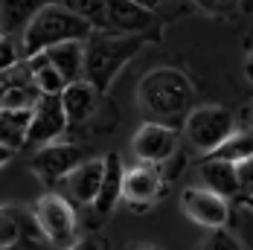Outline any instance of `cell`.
I'll return each mask as SVG.
<instances>
[{"label": "cell", "mask_w": 253, "mask_h": 250, "mask_svg": "<svg viewBox=\"0 0 253 250\" xmlns=\"http://www.w3.org/2000/svg\"><path fill=\"white\" fill-rule=\"evenodd\" d=\"M137 102L143 105L146 114H152L157 123L172 125L183 123L186 114L192 111L195 102V87L175 67H154L140 79L137 84Z\"/></svg>", "instance_id": "cell-1"}, {"label": "cell", "mask_w": 253, "mask_h": 250, "mask_svg": "<svg viewBox=\"0 0 253 250\" xmlns=\"http://www.w3.org/2000/svg\"><path fill=\"white\" fill-rule=\"evenodd\" d=\"M157 35H120L108 29H93L84 41V82H90L99 93L111 87L117 73L143 50V44Z\"/></svg>", "instance_id": "cell-2"}, {"label": "cell", "mask_w": 253, "mask_h": 250, "mask_svg": "<svg viewBox=\"0 0 253 250\" xmlns=\"http://www.w3.org/2000/svg\"><path fill=\"white\" fill-rule=\"evenodd\" d=\"M90 32H93L90 21H84L82 15L70 12L61 3H50L21 32L18 50H21V58H32V55L50 50L55 44H64V41H82L84 44L90 38Z\"/></svg>", "instance_id": "cell-3"}, {"label": "cell", "mask_w": 253, "mask_h": 250, "mask_svg": "<svg viewBox=\"0 0 253 250\" xmlns=\"http://www.w3.org/2000/svg\"><path fill=\"white\" fill-rule=\"evenodd\" d=\"M236 128L233 120V111L221 108V105H201V108H192L183 120V137L192 149L198 151H210L218 149Z\"/></svg>", "instance_id": "cell-4"}, {"label": "cell", "mask_w": 253, "mask_h": 250, "mask_svg": "<svg viewBox=\"0 0 253 250\" xmlns=\"http://www.w3.org/2000/svg\"><path fill=\"white\" fill-rule=\"evenodd\" d=\"M32 218L38 230L44 233V239L52 245H70L76 236V209L70 207V201H64L61 195H41L38 204L32 207Z\"/></svg>", "instance_id": "cell-5"}, {"label": "cell", "mask_w": 253, "mask_h": 250, "mask_svg": "<svg viewBox=\"0 0 253 250\" xmlns=\"http://www.w3.org/2000/svg\"><path fill=\"white\" fill-rule=\"evenodd\" d=\"M84 160H87L84 149H79V146H70V143H47V146H41L29 157V166H32V172L38 175L41 183L55 186V183L67 180L70 172L76 169L79 163H84Z\"/></svg>", "instance_id": "cell-6"}, {"label": "cell", "mask_w": 253, "mask_h": 250, "mask_svg": "<svg viewBox=\"0 0 253 250\" xmlns=\"http://www.w3.org/2000/svg\"><path fill=\"white\" fill-rule=\"evenodd\" d=\"M67 114L61 108V96H41L32 108V120L26 128V146H47L55 143L67 131Z\"/></svg>", "instance_id": "cell-7"}, {"label": "cell", "mask_w": 253, "mask_h": 250, "mask_svg": "<svg viewBox=\"0 0 253 250\" xmlns=\"http://www.w3.org/2000/svg\"><path fill=\"white\" fill-rule=\"evenodd\" d=\"M131 149L140 157V163H146V166L163 163L177 149V131L172 125H163V123H146L134 134Z\"/></svg>", "instance_id": "cell-8"}, {"label": "cell", "mask_w": 253, "mask_h": 250, "mask_svg": "<svg viewBox=\"0 0 253 250\" xmlns=\"http://www.w3.org/2000/svg\"><path fill=\"white\" fill-rule=\"evenodd\" d=\"M180 204H183V212L192 221H198L201 227H207V230H218V227L227 224V218H230L227 198H221V195H215V192H210L204 186L183 189Z\"/></svg>", "instance_id": "cell-9"}, {"label": "cell", "mask_w": 253, "mask_h": 250, "mask_svg": "<svg viewBox=\"0 0 253 250\" xmlns=\"http://www.w3.org/2000/svg\"><path fill=\"white\" fill-rule=\"evenodd\" d=\"M157 26V15L134 0H105V29L120 35H149Z\"/></svg>", "instance_id": "cell-10"}, {"label": "cell", "mask_w": 253, "mask_h": 250, "mask_svg": "<svg viewBox=\"0 0 253 250\" xmlns=\"http://www.w3.org/2000/svg\"><path fill=\"white\" fill-rule=\"evenodd\" d=\"M24 239L32 242L35 248L44 239L32 212H26L21 207H0V250L18 248V245H24Z\"/></svg>", "instance_id": "cell-11"}, {"label": "cell", "mask_w": 253, "mask_h": 250, "mask_svg": "<svg viewBox=\"0 0 253 250\" xmlns=\"http://www.w3.org/2000/svg\"><path fill=\"white\" fill-rule=\"evenodd\" d=\"M102 163H105V169H102L99 195H96V201H93L90 207L96 209V215L105 218V215L117 207V201L123 198V177H126V166H123V157H120L117 151L105 154V157H102Z\"/></svg>", "instance_id": "cell-12"}, {"label": "cell", "mask_w": 253, "mask_h": 250, "mask_svg": "<svg viewBox=\"0 0 253 250\" xmlns=\"http://www.w3.org/2000/svg\"><path fill=\"white\" fill-rule=\"evenodd\" d=\"M99 96L102 93L90 84V82H84V79L70 82V84L61 90V108H64V114H67V123H84V120H90V117L96 114Z\"/></svg>", "instance_id": "cell-13"}, {"label": "cell", "mask_w": 253, "mask_h": 250, "mask_svg": "<svg viewBox=\"0 0 253 250\" xmlns=\"http://www.w3.org/2000/svg\"><path fill=\"white\" fill-rule=\"evenodd\" d=\"M50 3H58V0H0V35L21 38L29 21Z\"/></svg>", "instance_id": "cell-14"}, {"label": "cell", "mask_w": 253, "mask_h": 250, "mask_svg": "<svg viewBox=\"0 0 253 250\" xmlns=\"http://www.w3.org/2000/svg\"><path fill=\"white\" fill-rule=\"evenodd\" d=\"M198 175H201L204 189L221 195V198H239V175H236V163L227 160H215V157H207L198 166Z\"/></svg>", "instance_id": "cell-15"}, {"label": "cell", "mask_w": 253, "mask_h": 250, "mask_svg": "<svg viewBox=\"0 0 253 250\" xmlns=\"http://www.w3.org/2000/svg\"><path fill=\"white\" fill-rule=\"evenodd\" d=\"M44 55L50 58V64L61 73V79H64L67 84L84 79V44H82V41L55 44L50 50H44Z\"/></svg>", "instance_id": "cell-16"}, {"label": "cell", "mask_w": 253, "mask_h": 250, "mask_svg": "<svg viewBox=\"0 0 253 250\" xmlns=\"http://www.w3.org/2000/svg\"><path fill=\"white\" fill-rule=\"evenodd\" d=\"M160 186H163V180L152 166H137V169H128L123 177V198L152 204L160 195Z\"/></svg>", "instance_id": "cell-17"}, {"label": "cell", "mask_w": 253, "mask_h": 250, "mask_svg": "<svg viewBox=\"0 0 253 250\" xmlns=\"http://www.w3.org/2000/svg\"><path fill=\"white\" fill-rule=\"evenodd\" d=\"M102 169H105L102 160H84L70 172L67 183H70V192H73V198L79 204H93L96 201L99 183H102Z\"/></svg>", "instance_id": "cell-18"}, {"label": "cell", "mask_w": 253, "mask_h": 250, "mask_svg": "<svg viewBox=\"0 0 253 250\" xmlns=\"http://www.w3.org/2000/svg\"><path fill=\"white\" fill-rule=\"evenodd\" d=\"M29 120H32V111L26 108H0V146L12 151L24 149Z\"/></svg>", "instance_id": "cell-19"}, {"label": "cell", "mask_w": 253, "mask_h": 250, "mask_svg": "<svg viewBox=\"0 0 253 250\" xmlns=\"http://www.w3.org/2000/svg\"><path fill=\"white\" fill-rule=\"evenodd\" d=\"M253 154V125H245V128H233L227 140L212 149L207 157H215V160H227V163H242Z\"/></svg>", "instance_id": "cell-20"}, {"label": "cell", "mask_w": 253, "mask_h": 250, "mask_svg": "<svg viewBox=\"0 0 253 250\" xmlns=\"http://www.w3.org/2000/svg\"><path fill=\"white\" fill-rule=\"evenodd\" d=\"M26 61H29V67H32V82H35V87L41 90V96H61V90L67 87V82H64L61 73L50 64V58H47L44 52H38V55H32V58H26Z\"/></svg>", "instance_id": "cell-21"}, {"label": "cell", "mask_w": 253, "mask_h": 250, "mask_svg": "<svg viewBox=\"0 0 253 250\" xmlns=\"http://www.w3.org/2000/svg\"><path fill=\"white\" fill-rule=\"evenodd\" d=\"M58 3L90 21L93 29H105V0H58Z\"/></svg>", "instance_id": "cell-22"}, {"label": "cell", "mask_w": 253, "mask_h": 250, "mask_svg": "<svg viewBox=\"0 0 253 250\" xmlns=\"http://www.w3.org/2000/svg\"><path fill=\"white\" fill-rule=\"evenodd\" d=\"M201 250H242V245L236 242L233 233H227L224 227H218V230H210V236L204 239Z\"/></svg>", "instance_id": "cell-23"}, {"label": "cell", "mask_w": 253, "mask_h": 250, "mask_svg": "<svg viewBox=\"0 0 253 250\" xmlns=\"http://www.w3.org/2000/svg\"><path fill=\"white\" fill-rule=\"evenodd\" d=\"M18 61H21V50H18L15 38L0 35V73H3V70H9V67H12V64H18Z\"/></svg>", "instance_id": "cell-24"}, {"label": "cell", "mask_w": 253, "mask_h": 250, "mask_svg": "<svg viewBox=\"0 0 253 250\" xmlns=\"http://www.w3.org/2000/svg\"><path fill=\"white\" fill-rule=\"evenodd\" d=\"M201 12H207V15H233L236 9H239V0H192Z\"/></svg>", "instance_id": "cell-25"}, {"label": "cell", "mask_w": 253, "mask_h": 250, "mask_svg": "<svg viewBox=\"0 0 253 250\" xmlns=\"http://www.w3.org/2000/svg\"><path fill=\"white\" fill-rule=\"evenodd\" d=\"M236 175H239V198L242 195H253V154L248 160H242V163H236Z\"/></svg>", "instance_id": "cell-26"}, {"label": "cell", "mask_w": 253, "mask_h": 250, "mask_svg": "<svg viewBox=\"0 0 253 250\" xmlns=\"http://www.w3.org/2000/svg\"><path fill=\"white\" fill-rule=\"evenodd\" d=\"M64 250H102V245L93 239V236H82V239H73Z\"/></svg>", "instance_id": "cell-27"}, {"label": "cell", "mask_w": 253, "mask_h": 250, "mask_svg": "<svg viewBox=\"0 0 253 250\" xmlns=\"http://www.w3.org/2000/svg\"><path fill=\"white\" fill-rule=\"evenodd\" d=\"M134 3H137V6H143V9H149V12H154L163 0H134Z\"/></svg>", "instance_id": "cell-28"}, {"label": "cell", "mask_w": 253, "mask_h": 250, "mask_svg": "<svg viewBox=\"0 0 253 250\" xmlns=\"http://www.w3.org/2000/svg\"><path fill=\"white\" fill-rule=\"evenodd\" d=\"M12 154H15L12 149H3V146H0V166H6V163L12 160Z\"/></svg>", "instance_id": "cell-29"}, {"label": "cell", "mask_w": 253, "mask_h": 250, "mask_svg": "<svg viewBox=\"0 0 253 250\" xmlns=\"http://www.w3.org/2000/svg\"><path fill=\"white\" fill-rule=\"evenodd\" d=\"M245 76H248V82L253 84V55L248 58V61H245Z\"/></svg>", "instance_id": "cell-30"}, {"label": "cell", "mask_w": 253, "mask_h": 250, "mask_svg": "<svg viewBox=\"0 0 253 250\" xmlns=\"http://www.w3.org/2000/svg\"><path fill=\"white\" fill-rule=\"evenodd\" d=\"M242 204H245L248 209H253V195H242Z\"/></svg>", "instance_id": "cell-31"}, {"label": "cell", "mask_w": 253, "mask_h": 250, "mask_svg": "<svg viewBox=\"0 0 253 250\" xmlns=\"http://www.w3.org/2000/svg\"><path fill=\"white\" fill-rule=\"evenodd\" d=\"M131 250H154V248H146V245H134Z\"/></svg>", "instance_id": "cell-32"}]
</instances>
